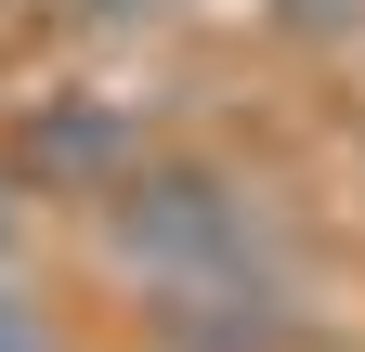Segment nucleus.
<instances>
[{"instance_id":"1","label":"nucleus","mask_w":365,"mask_h":352,"mask_svg":"<svg viewBox=\"0 0 365 352\" xmlns=\"http://www.w3.org/2000/svg\"><path fill=\"white\" fill-rule=\"evenodd\" d=\"M91 222H105V261L144 300H170V314H209V300L274 287V209L222 157H130L91 196Z\"/></svg>"},{"instance_id":"4","label":"nucleus","mask_w":365,"mask_h":352,"mask_svg":"<svg viewBox=\"0 0 365 352\" xmlns=\"http://www.w3.org/2000/svg\"><path fill=\"white\" fill-rule=\"evenodd\" d=\"M66 14H91V26H130V14H170V0H66Z\"/></svg>"},{"instance_id":"2","label":"nucleus","mask_w":365,"mask_h":352,"mask_svg":"<svg viewBox=\"0 0 365 352\" xmlns=\"http://www.w3.org/2000/svg\"><path fill=\"white\" fill-rule=\"evenodd\" d=\"M130 157H144V144H130V118H105V105H66L53 130H26V170H39V183H78V196H105Z\"/></svg>"},{"instance_id":"3","label":"nucleus","mask_w":365,"mask_h":352,"mask_svg":"<svg viewBox=\"0 0 365 352\" xmlns=\"http://www.w3.org/2000/svg\"><path fill=\"white\" fill-rule=\"evenodd\" d=\"M0 352H66V339H53V314H39L14 274H0Z\"/></svg>"},{"instance_id":"6","label":"nucleus","mask_w":365,"mask_h":352,"mask_svg":"<svg viewBox=\"0 0 365 352\" xmlns=\"http://www.w3.org/2000/svg\"><path fill=\"white\" fill-rule=\"evenodd\" d=\"M0 261H14V170H0Z\"/></svg>"},{"instance_id":"5","label":"nucleus","mask_w":365,"mask_h":352,"mask_svg":"<svg viewBox=\"0 0 365 352\" xmlns=\"http://www.w3.org/2000/svg\"><path fill=\"white\" fill-rule=\"evenodd\" d=\"M287 14H300V26H352L365 0H287Z\"/></svg>"}]
</instances>
